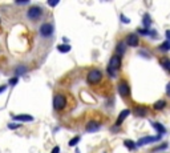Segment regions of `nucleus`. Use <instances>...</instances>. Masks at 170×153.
Masks as SVG:
<instances>
[{"mask_svg":"<svg viewBox=\"0 0 170 153\" xmlns=\"http://www.w3.org/2000/svg\"><path fill=\"white\" fill-rule=\"evenodd\" d=\"M17 83H19V79H17V77H16V76H15V77H12V79H9V81H8V84H9V85H12V87H13V85H16V84H17Z\"/></svg>","mask_w":170,"mask_h":153,"instance_id":"393cba45","label":"nucleus"},{"mask_svg":"<svg viewBox=\"0 0 170 153\" xmlns=\"http://www.w3.org/2000/svg\"><path fill=\"white\" fill-rule=\"evenodd\" d=\"M166 101L165 100H158V101H155L154 105H153V108L155 109V111H161V109H164L166 107Z\"/></svg>","mask_w":170,"mask_h":153,"instance_id":"2eb2a0df","label":"nucleus"},{"mask_svg":"<svg viewBox=\"0 0 170 153\" xmlns=\"http://www.w3.org/2000/svg\"><path fill=\"white\" fill-rule=\"evenodd\" d=\"M130 115V111H129V109H124V111H122L121 112V113L120 115H118V119H117V121H116V125H121V124H122V121H124V120L126 119V117H128V116Z\"/></svg>","mask_w":170,"mask_h":153,"instance_id":"9d476101","label":"nucleus"},{"mask_svg":"<svg viewBox=\"0 0 170 153\" xmlns=\"http://www.w3.org/2000/svg\"><path fill=\"white\" fill-rule=\"evenodd\" d=\"M137 32H138L140 35H145V36H147V35L150 34V31L145 30V28H138V30H137Z\"/></svg>","mask_w":170,"mask_h":153,"instance_id":"b1692460","label":"nucleus"},{"mask_svg":"<svg viewBox=\"0 0 170 153\" xmlns=\"http://www.w3.org/2000/svg\"><path fill=\"white\" fill-rule=\"evenodd\" d=\"M8 128L9 129H16V128H20V125H19V124H9Z\"/></svg>","mask_w":170,"mask_h":153,"instance_id":"bb28decb","label":"nucleus"},{"mask_svg":"<svg viewBox=\"0 0 170 153\" xmlns=\"http://www.w3.org/2000/svg\"><path fill=\"white\" fill-rule=\"evenodd\" d=\"M125 51H126V44L124 41H120L117 44V47H116V55H117V56H122V55L125 53Z\"/></svg>","mask_w":170,"mask_h":153,"instance_id":"9b49d317","label":"nucleus"},{"mask_svg":"<svg viewBox=\"0 0 170 153\" xmlns=\"http://www.w3.org/2000/svg\"><path fill=\"white\" fill-rule=\"evenodd\" d=\"M142 24H144V28H145V30H147V28L150 27L151 19H150L149 13H145V15H144V17H142Z\"/></svg>","mask_w":170,"mask_h":153,"instance_id":"4468645a","label":"nucleus"},{"mask_svg":"<svg viewBox=\"0 0 170 153\" xmlns=\"http://www.w3.org/2000/svg\"><path fill=\"white\" fill-rule=\"evenodd\" d=\"M124 145L128 149H130V151H134V149L137 148V145H136V143L134 141H132V140H125L124 141Z\"/></svg>","mask_w":170,"mask_h":153,"instance_id":"a211bd4d","label":"nucleus"},{"mask_svg":"<svg viewBox=\"0 0 170 153\" xmlns=\"http://www.w3.org/2000/svg\"><path fill=\"white\" fill-rule=\"evenodd\" d=\"M124 43L126 45H130V47H138L140 39H138V36H137L136 34H130V35L126 36V39H125Z\"/></svg>","mask_w":170,"mask_h":153,"instance_id":"6e6552de","label":"nucleus"},{"mask_svg":"<svg viewBox=\"0 0 170 153\" xmlns=\"http://www.w3.org/2000/svg\"><path fill=\"white\" fill-rule=\"evenodd\" d=\"M121 20H122V21H124V23H126V24H128V23H129V21H130V20L128 19V17H125L124 15H121Z\"/></svg>","mask_w":170,"mask_h":153,"instance_id":"c85d7f7f","label":"nucleus"},{"mask_svg":"<svg viewBox=\"0 0 170 153\" xmlns=\"http://www.w3.org/2000/svg\"><path fill=\"white\" fill-rule=\"evenodd\" d=\"M24 72H27V67H24V65H19L16 69H15V75H16V77L19 75H23Z\"/></svg>","mask_w":170,"mask_h":153,"instance_id":"6ab92c4d","label":"nucleus"},{"mask_svg":"<svg viewBox=\"0 0 170 153\" xmlns=\"http://www.w3.org/2000/svg\"><path fill=\"white\" fill-rule=\"evenodd\" d=\"M153 128L157 130V132L160 133L161 136H162L164 133H166V129L164 128V125H162V124H160V123H153Z\"/></svg>","mask_w":170,"mask_h":153,"instance_id":"dca6fc26","label":"nucleus"},{"mask_svg":"<svg viewBox=\"0 0 170 153\" xmlns=\"http://www.w3.org/2000/svg\"><path fill=\"white\" fill-rule=\"evenodd\" d=\"M86 80H88V83L89 84H92V85L99 84L101 80H102V72H101L100 69H97V68L90 69V71L88 72V77H86Z\"/></svg>","mask_w":170,"mask_h":153,"instance_id":"f257e3e1","label":"nucleus"},{"mask_svg":"<svg viewBox=\"0 0 170 153\" xmlns=\"http://www.w3.org/2000/svg\"><path fill=\"white\" fill-rule=\"evenodd\" d=\"M108 73H109V76H110V77H116V73H114V71H113V69H112V68H109V67H108Z\"/></svg>","mask_w":170,"mask_h":153,"instance_id":"a878e982","label":"nucleus"},{"mask_svg":"<svg viewBox=\"0 0 170 153\" xmlns=\"http://www.w3.org/2000/svg\"><path fill=\"white\" fill-rule=\"evenodd\" d=\"M15 121H33V117L31 115H16L13 116Z\"/></svg>","mask_w":170,"mask_h":153,"instance_id":"f8f14e48","label":"nucleus"},{"mask_svg":"<svg viewBox=\"0 0 170 153\" xmlns=\"http://www.w3.org/2000/svg\"><path fill=\"white\" fill-rule=\"evenodd\" d=\"M160 49H161V51H169V49H170V41H169V40H166L164 44L160 45Z\"/></svg>","mask_w":170,"mask_h":153,"instance_id":"412c9836","label":"nucleus"},{"mask_svg":"<svg viewBox=\"0 0 170 153\" xmlns=\"http://www.w3.org/2000/svg\"><path fill=\"white\" fill-rule=\"evenodd\" d=\"M27 16H28V19H31V20H39L40 17L43 16V9H41V7H37V5H33V7H31L29 9H28V12H27Z\"/></svg>","mask_w":170,"mask_h":153,"instance_id":"7ed1b4c3","label":"nucleus"},{"mask_svg":"<svg viewBox=\"0 0 170 153\" xmlns=\"http://www.w3.org/2000/svg\"><path fill=\"white\" fill-rule=\"evenodd\" d=\"M165 148H168V143H164V144H161L160 147L151 149V152H158V151H162V149H165Z\"/></svg>","mask_w":170,"mask_h":153,"instance_id":"5701e85b","label":"nucleus"},{"mask_svg":"<svg viewBox=\"0 0 170 153\" xmlns=\"http://www.w3.org/2000/svg\"><path fill=\"white\" fill-rule=\"evenodd\" d=\"M133 112H134V115L138 116V117H144V116L147 113V109L145 107H136Z\"/></svg>","mask_w":170,"mask_h":153,"instance_id":"ddd939ff","label":"nucleus"},{"mask_svg":"<svg viewBox=\"0 0 170 153\" xmlns=\"http://www.w3.org/2000/svg\"><path fill=\"white\" fill-rule=\"evenodd\" d=\"M65 107H67V97L61 93L55 94V97H53V108L56 111H63Z\"/></svg>","mask_w":170,"mask_h":153,"instance_id":"f03ea898","label":"nucleus"},{"mask_svg":"<svg viewBox=\"0 0 170 153\" xmlns=\"http://www.w3.org/2000/svg\"><path fill=\"white\" fill-rule=\"evenodd\" d=\"M57 4H59V0H56V2H48V5H50V7H55Z\"/></svg>","mask_w":170,"mask_h":153,"instance_id":"cd10ccee","label":"nucleus"},{"mask_svg":"<svg viewBox=\"0 0 170 153\" xmlns=\"http://www.w3.org/2000/svg\"><path fill=\"white\" fill-rule=\"evenodd\" d=\"M118 93H120L122 97H128L130 94V87L125 80H121V81L118 83Z\"/></svg>","mask_w":170,"mask_h":153,"instance_id":"423d86ee","label":"nucleus"},{"mask_svg":"<svg viewBox=\"0 0 170 153\" xmlns=\"http://www.w3.org/2000/svg\"><path fill=\"white\" fill-rule=\"evenodd\" d=\"M160 63H161L162 67L170 73V59H168V57H162V59L160 60Z\"/></svg>","mask_w":170,"mask_h":153,"instance_id":"f3484780","label":"nucleus"},{"mask_svg":"<svg viewBox=\"0 0 170 153\" xmlns=\"http://www.w3.org/2000/svg\"><path fill=\"white\" fill-rule=\"evenodd\" d=\"M166 93H168V96L170 97V83L168 85H166Z\"/></svg>","mask_w":170,"mask_h":153,"instance_id":"c756f323","label":"nucleus"},{"mask_svg":"<svg viewBox=\"0 0 170 153\" xmlns=\"http://www.w3.org/2000/svg\"><path fill=\"white\" fill-rule=\"evenodd\" d=\"M121 57L117 56V55H113L109 60V68H112L113 71H118L121 68Z\"/></svg>","mask_w":170,"mask_h":153,"instance_id":"0eeeda50","label":"nucleus"},{"mask_svg":"<svg viewBox=\"0 0 170 153\" xmlns=\"http://www.w3.org/2000/svg\"><path fill=\"white\" fill-rule=\"evenodd\" d=\"M52 153H60V147H55V148H53Z\"/></svg>","mask_w":170,"mask_h":153,"instance_id":"7c9ffc66","label":"nucleus"},{"mask_svg":"<svg viewBox=\"0 0 170 153\" xmlns=\"http://www.w3.org/2000/svg\"><path fill=\"white\" fill-rule=\"evenodd\" d=\"M100 123H97V121H89L88 124H86V132H90V133H93V132H97V130L100 129Z\"/></svg>","mask_w":170,"mask_h":153,"instance_id":"1a4fd4ad","label":"nucleus"},{"mask_svg":"<svg viewBox=\"0 0 170 153\" xmlns=\"http://www.w3.org/2000/svg\"><path fill=\"white\" fill-rule=\"evenodd\" d=\"M161 134H157V136H146V137H142L138 140V143L136 145L137 147H142V145H146V144H151V143H155V141H160L161 140Z\"/></svg>","mask_w":170,"mask_h":153,"instance_id":"20e7f679","label":"nucleus"},{"mask_svg":"<svg viewBox=\"0 0 170 153\" xmlns=\"http://www.w3.org/2000/svg\"><path fill=\"white\" fill-rule=\"evenodd\" d=\"M166 37H168V40L170 41V30H169V31H166Z\"/></svg>","mask_w":170,"mask_h":153,"instance_id":"473e14b6","label":"nucleus"},{"mask_svg":"<svg viewBox=\"0 0 170 153\" xmlns=\"http://www.w3.org/2000/svg\"><path fill=\"white\" fill-rule=\"evenodd\" d=\"M5 89H7V85H2V87H0V93H2V92H4Z\"/></svg>","mask_w":170,"mask_h":153,"instance_id":"2f4dec72","label":"nucleus"},{"mask_svg":"<svg viewBox=\"0 0 170 153\" xmlns=\"http://www.w3.org/2000/svg\"><path fill=\"white\" fill-rule=\"evenodd\" d=\"M80 136H76V137H73V138H72V140L69 141V147H75V145L76 144H77V143H80Z\"/></svg>","mask_w":170,"mask_h":153,"instance_id":"4be33fe9","label":"nucleus"},{"mask_svg":"<svg viewBox=\"0 0 170 153\" xmlns=\"http://www.w3.org/2000/svg\"><path fill=\"white\" fill-rule=\"evenodd\" d=\"M57 49H59L60 52H63V53H65V52H69V51H71V45L63 44V45H59V47H57Z\"/></svg>","mask_w":170,"mask_h":153,"instance_id":"aec40b11","label":"nucleus"},{"mask_svg":"<svg viewBox=\"0 0 170 153\" xmlns=\"http://www.w3.org/2000/svg\"><path fill=\"white\" fill-rule=\"evenodd\" d=\"M40 36L43 37H50V36L53 35V25L50 23H44L40 27Z\"/></svg>","mask_w":170,"mask_h":153,"instance_id":"39448f33","label":"nucleus"}]
</instances>
